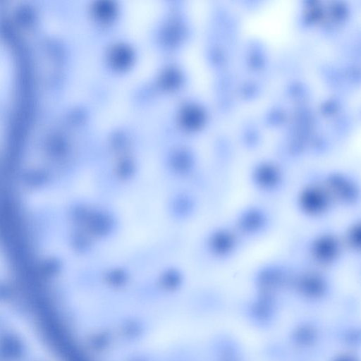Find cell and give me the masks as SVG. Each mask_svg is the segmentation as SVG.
Masks as SVG:
<instances>
[{"mask_svg": "<svg viewBox=\"0 0 361 361\" xmlns=\"http://www.w3.org/2000/svg\"><path fill=\"white\" fill-rule=\"evenodd\" d=\"M12 74L10 58L0 42V130L4 110L6 107L11 90Z\"/></svg>", "mask_w": 361, "mask_h": 361, "instance_id": "6da1fadb", "label": "cell"}]
</instances>
